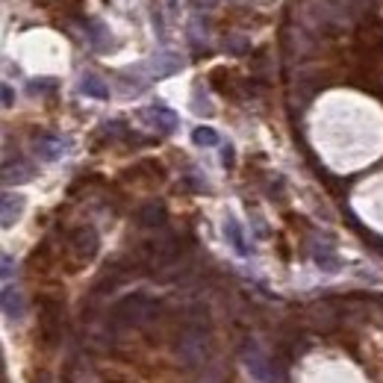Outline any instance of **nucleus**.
<instances>
[{"instance_id":"f257e3e1","label":"nucleus","mask_w":383,"mask_h":383,"mask_svg":"<svg viewBox=\"0 0 383 383\" xmlns=\"http://www.w3.org/2000/svg\"><path fill=\"white\" fill-rule=\"evenodd\" d=\"M71 242H74V251L80 257H86V259H92L95 257V251H97V233L92 227H80L77 233L71 236Z\"/></svg>"},{"instance_id":"f03ea898","label":"nucleus","mask_w":383,"mask_h":383,"mask_svg":"<svg viewBox=\"0 0 383 383\" xmlns=\"http://www.w3.org/2000/svg\"><path fill=\"white\" fill-rule=\"evenodd\" d=\"M3 313L9 315V319H15V322L24 315V301H21L18 292H12V289L3 292Z\"/></svg>"},{"instance_id":"7ed1b4c3","label":"nucleus","mask_w":383,"mask_h":383,"mask_svg":"<svg viewBox=\"0 0 383 383\" xmlns=\"http://www.w3.org/2000/svg\"><path fill=\"white\" fill-rule=\"evenodd\" d=\"M83 92L92 95V97H101V101H106V97H109L106 83L101 80V77H95V74H86L83 77Z\"/></svg>"},{"instance_id":"20e7f679","label":"nucleus","mask_w":383,"mask_h":383,"mask_svg":"<svg viewBox=\"0 0 383 383\" xmlns=\"http://www.w3.org/2000/svg\"><path fill=\"white\" fill-rule=\"evenodd\" d=\"M148 115H150L157 124H162V130H174V127H177V115H174L171 109H166V106H150Z\"/></svg>"},{"instance_id":"39448f33","label":"nucleus","mask_w":383,"mask_h":383,"mask_svg":"<svg viewBox=\"0 0 383 383\" xmlns=\"http://www.w3.org/2000/svg\"><path fill=\"white\" fill-rule=\"evenodd\" d=\"M36 148H41V153H45V159H57L59 157V153L65 150V145H62V141L59 139H39L36 141Z\"/></svg>"},{"instance_id":"423d86ee","label":"nucleus","mask_w":383,"mask_h":383,"mask_svg":"<svg viewBox=\"0 0 383 383\" xmlns=\"http://www.w3.org/2000/svg\"><path fill=\"white\" fill-rule=\"evenodd\" d=\"M224 236L233 242V248L239 251V254H248V248H245V239H242V230H239V224L236 222H227L224 224Z\"/></svg>"},{"instance_id":"0eeeda50","label":"nucleus","mask_w":383,"mask_h":383,"mask_svg":"<svg viewBox=\"0 0 383 383\" xmlns=\"http://www.w3.org/2000/svg\"><path fill=\"white\" fill-rule=\"evenodd\" d=\"M21 204H24V201H21L18 195H15V198H12V195H6V198H3V224H6V227L12 224V215L18 218V213H21Z\"/></svg>"},{"instance_id":"6e6552de","label":"nucleus","mask_w":383,"mask_h":383,"mask_svg":"<svg viewBox=\"0 0 383 383\" xmlns=\"http://www.w3.org/2000/svg\"><path fill=\"white\" fill-rule=\"evenodd\" d=\"M195 145H204V148H213V145H218V136H215V130H210V127H198L195 130Z\"/></svg>"}]
</instances>
